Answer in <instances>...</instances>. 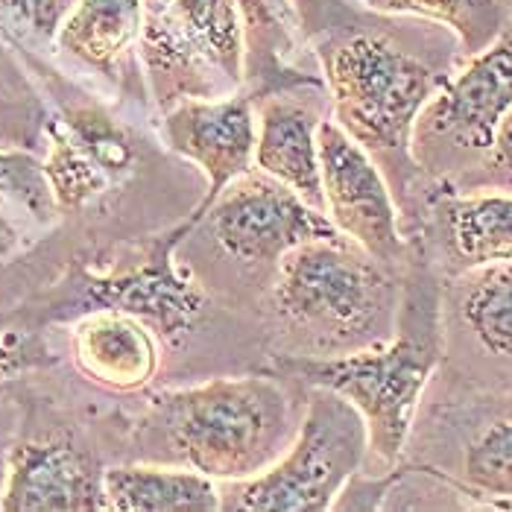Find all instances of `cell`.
<instances>
[{
	"instance_id": "1",
	"label": "cell",
	"mask_w": 512,
	"mask_h": 512,
	"mask_svg": "<svg viewBox=\"0 0 512 512\" xmlns=\"http://www.w3.org/2000/svg\"><path fill=\"white\" fill-rule=\"evenodd\" d=\"M439 357V290L428 270H410L401 284V311L393 337L349 355H284L276 360V369L305 387H322L352 401L369 431V460L395 469Z\"/></svg>"
},
{
	"instance_id": "2",
	"label": "cell",
	"mask_w": 512,
	"mask_h": 512,
	"mask_svg": "<svg viewBox=\"0 0 512 512\" xmlns=\"http://www.w3.org/2000/svg\"><path fill=\"white\" fill-rule=\"evenodd\" d=\"M401 278L357 243L337 237L290 249L273 270L270 314L299 355L334 357L395 334Z\"/></svg>"
},
{
	"instance_id": "3",
	"label": "cell",
	"mask_w": 512,
	"mask_h": 512,
	"mask_svg": "<svg viewBox=\"0 0 512 512\" xmlns=\"http://www.w3.org/2000/svg\"><path fill=\"white\" fill-rule=\"evenodd\" d=\"M299 428L290 390L270 375H226L158 393L150 431L167 460L217 483L270 469Z\"/></svg>"
},
{
	"instance_id": "4",
	"label": "cell",
	"mask_w": 512,
	"mask_h": 512,
	"mask_svg": "<svg viewBox=\"0 0 512 512\" xmlns=\"http://www.w3.org/2000/svg\"><path fill=\"white\" fill-rule=\"evenodd\" d=\"M331 118L372 156L410 158L419 112L451 77L378 30H346L316 50Z\"/></svg>"
},
{
	"instance_id": "5",
	"label": "cell",
	"mask_w": 512,
	"mask_h": 512,
	"mask_svg": "<svg viewBox=\"0 0 512 512\" xmlns=\"http://www.w3.org/2000/svg\"><path fill=\"white\" fill-rule=\"evenodd\" d=\"M369 460L363 416L343 395L311 387L299 428L270 469L220 483L229 512H325Z\"/></svg>"
},
{
	"instance_id": "6",
	"label": "cell",
	"mask_w": 512,
	"mask_h": 512,
	"mask_svg": "<svg viewBox=\"0 0 512 512\" xmlns=\"http://www.w3.org/2000/svg\"><path fill=\"white\" fill-rule=\"evenodd\" d=\"M512 109V24L486 50L463 59L419 112L413 164L442 188L460 185L489 156Z\"/></svg>"
},
{
	"instance_id": "7",
	"label": "cell",
	"mask_w": 512,
	"mask_h": 512,
	"mask_svg": "<svg viewBox=\"0 0 512 512\" xmlns=\"http://www.w3.org/2000/svg\"><path fill=\"white\" fill-rule=\"evenodd\" d=\"M141 62L158 109L243 88L235 0H144Z\"/></svg>"
},
{
	"instance_id": "8",
	"label": "cell",
	"mask_w": 512,
	"mask_h": 512,
	"mask_svg": "<svg viewBox=\"0 0 512 512\" xmlns=\"http://www.w3.org/2000/svg\"><path fill=\"white\" fill-rule=\"evenodd\" d=\"M194 217L115 252L79 273V302L85 311L112 308L147 322L164 346L182 343L208 311V293L194 270L176 261L182 240L194 235Z\"/></svg>"
},
{
	"instance_id": "9",
	"label": "cell",
	"mask_w": 512,
	"mask_h": 512,
	"mask_svg": "<svg viewBox=\"0 0 512 512\" xmlns=\"http://www.w3.org/2000/svg\"><path fill=\"white\" fill-rule=\"evenodd\" d=\"M202 223H208L214 243L232 261L273 270L290 249L308 240L340 235L325 211L258 167L237 176L208 205Z\"/></svg>"
},
{
	"instance_id": "10",
	"label": "cell",
	"mask_w": 512,
	"mask_h": 512,
	"mask_svg": "<svg viewBox=\"0 0 512 512\" xmlns=\"http://www.w3.org/2000/svg\"><path fill=\"white\" fill-rule=\"evenodd\" d=\"M319 164L325 214L334 229L395 273L404 270L410 246L393 188L375 156L331 115L319 126Z\"/></svg>"
},
{
	"instance_id": "11",
	"label": "cell",
	"mask_w": 512,
	"mask_h": 512,
	"mask_svg": "<svg viewBox=\"0 0 512 512\" xmlns=\"http://www.w3.org/2000/svg\"><path fill=\"white\" fill-rule=\"evenodd\" d=\"M161 138L170 153L197 164L208 191L191 211L202 223L208 205L220 197L237 176L255 167L258 106L240 88L226 97H191L161 112Z\"/></svg>"
},
{
	"instance_id": "12",
	"label": "cell",
	"mask_w": 512,
	"mask_h": 512,
	"mask_svg": "<svg viewBox=\"0 0 512 512\" xmlns=\"http://www.w3.org/2000/svg\"><path fill=\"white\" fill-rule=\"evenodd\" d=\"M47 141L41 170L59 211H85L115 194L135 170L129 135L100 109H71L53 118Z\"/></svg>"
},
{
	"instance_id": "13",
	"label": "cell",
	"mask_w": 512,
	"mask_h": 512,
	"mask_svg": "<svg viewBox=\"0 0 512 512\" xmlns=\"http://www.w3.org/2000/svg\"><path fill=\"white\" fill-rule=\"evenodd\" d=\"M106 469L71 434H33L9 448L0 512H103Z\"/></svg>"
},
{
	"instance_id": "14",
	"label": "cell",
	"mask_w": 512,
	"mask_h": 512,
	"mask_svg": "<svg viewBox=\"0 0 512 512\" xmlns=\"http://www.w3.org/2000/svg\"><path fill=\"white\" fill-rule=\"evenodd\" d=\"M161 337L138 316L94 308L71 328L77 369L112 393H138L150 387L161 366Z\"/></svg>"
},
{
	"instance_id": "15",
	"label": "cell",
	"mask_w": 512,
	"mask_h": 512,
	"mask_svg": "<svg viewBox=\"0 0 512 512\" xmlns=\"http://www.w3.org/2000/svg\"><path fill=\"white\" fill-rule=\"evenodd\" d=\"M308 88V85H305ZM302 88H287L258 97V141L255 167L276 176L314 208L325 211L322 164H319V126L325 115L314 103L299 97Z\"/></svg>"
},
{
	"instance_id": "16",
	"label": "cell",
	"mask_w": 512,
	"mask_h": 512,
	"mask_svg": "<svg viewBox=\"0 0 512 512\" xmlns=\"http://www.w3.org/2000/svg\"><path fill=\"white\" fill-rule=\"evenodd\" d=\"M431 226L454 276L474 267L512 264V194L507 191L442 188L431 205Z\"/></svg>"
},
{
	"instance_id": "17",
	"label": "cell",
	"mask_w": 512,
	"mask_h": 512,
	"mask_svg": "<svg viewBox=\"0 0 512 512\" xmlns=\"http://www.w3.org/2000/svg\"><path fill=\"white\" fill-rule=\"evenodd\" d=\"M235 9L243 30V88L255 100L287 88L325 85L296 68L302 21L293 0H235Z\"/></svg>"
},
{
	"instance_id": "18",
	"label": "cell",
	"mask_w": 512,
	"mask_h": 512,
	"mask_svg": "<svg viewBox=\"0 0 512 512\" xmlns=\"http://www.w3.org/2000/svg\"><path fill=\"white\" fill-rule=\"evenodd\" d=\"M144 0H79L56 33V47L94 74L123 77L126 62L141 53Z\"/></svg>"
},
{
	"instance_id": "19",
	"label": "cell",
	"mask_w": 512,
	"mask_h": 512,
	"mask_svg": "<svg viewBox=\"0 0 512 512\" xmlns=\"http://www.w3.org/2000/svg\"><path fill=\"white\" fill-rule=\"evenodd\" d=\"M112 512H214L223 507L220 483L179 463H129L103 474Z\"/></svg>"
},
{
	"instance_id": "20",
	"label": "cell",
	"mask_w": 512,
	"mask_h": 512,
	"mask_svg": "<svg viewBox=\"0 0 512 512\" xmlns=\"http://www.w3.org/2000/svg\"><path fill=\"white\" fill-rule=\"evenodd\" d=\"M448 308L480 352L512 357V264H489L457 273Z\"/></svg>"
},
{
	"instance_id": "21",
	"label": "cell",
	"mask_w": 512,
	"mask_h": 512,
	"mask_svg": "<svg viewBox=\"0 0 512 512\" xmlns=\"http://www.w3.org/2000/svg\"><path fill=\"white\" fill-rule=\"evenodd\" d=\"M366 9L378 15L398 18H422L448 30L460 56L469 59L486 50L512 24L510 6L504 0H360Z\"/></svg>"
},
{
	"instance_id": "22",
	"label": "cell",
	"mask_w": 512,
	"mask_h": 512,
	"mask_svg": "<svg viewBox=\"0 0 512 512\" xmlns=\"http://www.w3.org/2000/svg\"><path fill=\"white\" fill-rule=\"evenodd\" d=\"M451 483L466 495L512 507V407L480 419L460 448V474Z\"/></svg>"
},
{
	"instance_id": "23",
	"label": "cell",
	"mask_w": 512,
	"mask_h": 512,
	"mask_svg": "<svg viewBox=\"0 0 512 512\" xmlns=\"http://www.w3.org/2000/svg\"><path fill=\"white\" fill-rule=\"evenodd\" d=\"M0 197L27 208L39 220L56 208L39 158L15 150H0Z\"/></svg>"
},
{
	"instance_id": "24",
	"label": "cell",
	"mask_w": 512,
	"mask_h": 512,
	"mask_svg": "<svg viewBox=\"0 0 512 512\" xmlns=\"http://www.w3.org/2000/svg\"><path fill=\"white\" fill-rule=\"evenodd\" d=\"M79 0H0V18L24 27L33 39L56 41L59 27Z\"/></svg>"
},
{
	"instance_id": "25",
	"label": "cell",
	"mask_w": 512,
	"mask_h": 512,
	"mask_svg": "<svg viewBox=\"0 0 512 512\" xmlns=\"http://www.w3.org/2000/svg\"><path fill=\"white\" fill-rule=\"evenodd\" d=\"M480 188H492V191H507L512 194V109L504 118L495 144L489 150V156L480 161V167L472 170L460 185H454L451 191H480Z\"/></svg>"
},
{
	"instance_id": "26",
	"label": "cell",
	"mask_w": 512,
	"mask_h": 512,
	"mask_svg": "<svg viewBox=\"0 0 512 512\" xmlns=\"http://www.w3.org/2000/svg\"><path fill=\"white\" fill-rule=\"evenodd\" d=\"M47 363H53V357L47 355V346L39 337L21 334L12 328H0V381L33 372Z\"/></svg>"
},
{
	"instance_id": "27",
	"label": "cell",
	"mask_w": 512,
	"mask_h": 512,
	"mask_svg": "<svg viewBox=\"0 0 512 512\" xmlns=\"http://www.w3.org/2000/svg\"><path fill=\"white\" fill-rule=\"evenodd\" d=\"M3 202H9V199L0 197V261L9 258V255L18 249V226H15L12 217L6 214V205H3Z\"/></svg>"
},
{
	"instance_id": "28",
	"label": "cell",
	"mask_w": 512,
	"mask_h": 512,
	"mask_svg": "<svg viewBox=\"0 0 512 512\" xmlns=\"http://www.w3.org/2000/svg\"><path fill=\"white\" fill-rule=\"evenodd\" d=\"M504 3H507V6H510V9H512V0H504Z\"/></svg>"
},
{
	"instance_id": "29",
	"label": "cell",
	"mask_w": 512,
	"mask_h": 512,
	"mask_svg": "<svg viewBox=\"0 0 512 512\" xmlns=\"http://www.w3.org/2000/svg\"><path fill=\"white\" fill-rule=\"evenodd\" d=\"M510 15H512V9H510Z\"/></svg>"
}]
</instances>
